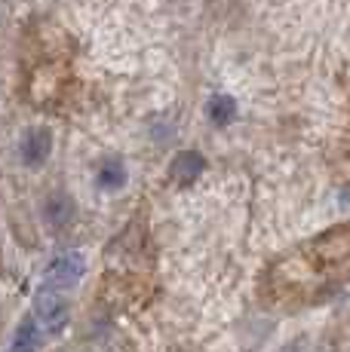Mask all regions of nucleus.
<instances>
[{
	"instance_id": "nucleus-5",
	"label": "nucleus",
	"mask_w": 350,
	"mask_h": 352,
	"mask_svg": "<svg viewBox=\"0 0 350 352\" xmlns=\"http://www.w3.org/2000/svg\"><path fill=\"white\" fill-rule=\"evenodd\" d=\"M40 340H43V334H40V328H37L34 313H31V316H25V319L19 322L10 352H37L40 349Z\"/></svg>"
},
{
	"instance_id": "nucleus-1",
	"label": "nucleus",
	"mask_w": 350,
	"mask_h": 352,
	"mask_svg": "<svg viewBox=\"0 0 350 352\" xmlns=\"http://www.w3.org/2000/svg\"><path fill=\"white\" fill-rule=\"evenodd\" d=\"M34 319L46 334H62L68 324V300L59 288H40L34 297Z\"/></svg>"
},
{
	"instance_id": "nucleus-4",
	"label": "nucleus",
	"mask_w": 350,
	"mask_h": 352,
	"mask_svg": "<svg viewBox=\"0 0 350 352\" xmlns=\"http://www.w3.org/2000/svg\"><path fill=\"white\" fill-rule=\"evenodd\" d=\"M203 168H206L203 153H197V151H181V153H175V160L169 162V178L175 181V184L187 187V184H194V181L203 175Z\"/></svg>"
},
{
	"instance_id": "nucleus-7",
	"label": "nucleus",
	"mask_w": 350,
	"mask_h": 352,
	"mask_svg": "<svg viewBox=\"0 0 350 352\" xmlns=\"http://www.w3.org/2000/svg\"><path fill=\"white\" fill-rule=\"evenodd\" d=\"M43 214H46V221H50L52 227H65L74 218V202L65 193H52L50 199H46V206H43Z\"/></svg>"
},
{
	"instance_id": "nucleus-2",
	"label": "nucleus",
	"mask_w": 350,
	"mask_h": 352,
	"mask_svg": "<svg viewBox=\"0 0 350 352\" xmlns=\"http://www.w3.org/2000/svg\"><path fill=\"white\" fill-rule=\"evenodd\" d=\"M86 270V257L80 252H65L52 257V263L46 267V285L50 288H74L80 282Z\"/></svg>"
},
{
	"instance_id": "nucleus-8",
	"label": "nucleus",
	"mask_w": 350,
	"mask_h": 352,
	"mask_svg": "<svg viewBox=\"0 0 350 352\" xmlns=\"http://www.w3.org/2000/svg\"><path fill=\"white\" fill-rule=\"evenodd\" d=\"M209 120L215 126H227L234 123V117H237V101H234L231 96H225V92H218V96L209 98Z\"/></svg>"
},
{
	"instance_id": "nucleus-6",
	"label": "nucleus",
	"mask_w": 350,
	"mask_h": 352,
	"mask_svg": "<svg viewBox=\"0 0 350 352\" xmlns=\"http://www.w3.org/2000/svg\"><path fill=\"white\" fill-rule=\"evenodd\" d=\"M126 166L123 160H105L102 166L96 168V184L102 187V190H120V187L126 184Z\"/></svg>"
},
{
	"instance_id": "nucleus-3",
	"label": "nucleus",
	"mask_w": 350,
	"mask_h": 352,
	"mask_svg": "<svg viewBox=\"0 0 350 352\" xmlns=\"http://www.w3.org/2000/svg\"><path fill=\"white\" fill-rule=\"evenodd\" d=\"M52 153V135L50 129H28V132L22 135V141H19V157L28 168H37L43 166L46 160H50Z\"/></svg>"
}]
</instances>
